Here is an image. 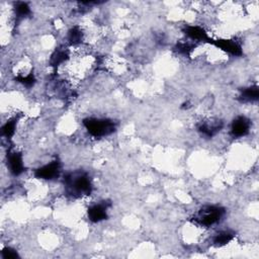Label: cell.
<instances>
[{"mask_svg":"<svg viewBox=\"0 0 259 259\" xmlns=\"http://www.w3.org/2000/svg\"><path fill=\"white\" fill-rule=\"evenodd\" d=\"M65 184L67 190L72 195L82 196L90 194L92 186L90 178L83 172L70 173L65 177Z\"/></svg>","mask_w":259,"mask_h":259,"instance_id":"1","label":"cell"},{"mask_svg":"<svg viewBox=\"0 0 259 259\" xmlns=\"http://www.w3.org/2000/svg\"><path fill=\"white\" fill-rule=\"evenodd\" d=\"M84 126L88 133L97 138L109 135L115 130V124L105 119L90 118L84 121Z\"/></svg>","mask_w":259,"mask_h":259,"instance_id":"2","label":"cell"},{"mask_svg":"<svg viewBox=\"0 0 259 259\" xmlns=\"http://www.w3.org/2000/svg\"><path fill=\"white\" fill-rule=\"evenodd\" d=\"M224 214L225 211L223 208L217 206H208L202 208L198 212V214L194 217V220L197 224L201 226L210 227L217 224Z\"/></svg>","mask_w":259,"mask_h":259,"instance_id":"3","label":"cell"},{"mask_svg":"<svg viewBox=\"0 0 259 259\" xmlns=\"http://www.w3.org/2000/svg\"><path fill=\"white\" fill-rule=\"evenodd\" d=\"M60 163L58 161H53L35 171V176L42 179H54L59 176Z\"/></svg>","mask_w":259,"mask_h":259,"instance_id":"4","label":"cell"},{"mask_svg":"<svg viewBox=\"0 0 259 259\" xmlns=\"http://www.w3.org/2000/svg\"><path fill=\"white\" fill-rule=\"evenodd\" d=\"M250 129L249 121L244 117H239L232 123L231 127V134L233 137L240 138L248 134Z\"/></svg>","mask_w":259,"mask_h":259,"instance_id":"5","label":"cell"},{"mask_svg":"<svg viewBox=\"0 0 259 259\" xmlns=\"http://www.w3.org/2000/svg\"><path fill=\"white\" fill-rule=\"evenodd\" d=\"M9 170L13 175H20L24 171V161L20 153L11 152L7 156Z\"/></svg>","mask_w":259,"mask_h":259,"instance_id":"6","label":"cell"},{"mask_svg":"<svg viewBox=\"0 0 259 259\" xmlns=\"http://www.w3.org/2000/svg\"><path fill=\"white\" fill-rule=\"evenodd\" d=\"M107 203H98V205L92 206L88 210V218L95 223L105 220L107 217Z\"/></svg>","mask_w":259,"mask_h":259,"instance_id":"7","label":"cell"},{"mask_svg":"<svg viewBox=\"0 0 259 259\" xmlns=\"http://www.w3.org/2000/svg\"><path fill=\"white\" fill-rule=\"evenodd\" d=\"M213 44L215 46H217L219 49L223 50L229 54H232V55H234V56H239V55H241V53H242L241 47H240L239 44L235 41L216 40V41H213Z\"/></svg>","mask_w":259,"mask_h":259,"instance_id":"8","label":"cell"},{"mask_svg":"<svg viewBox=\"0 0 259 259\" xmlns=\"http://www.w3.org/2000/svg\"><path fill=\"white\" fill-rule=\"evenodd\" d=\"M186 34L193 41H210L206 31L197 26H190L186 29Z\"/></svg>","mask_w":259,"mask_h":259,"instance_id":"9","label":"cell"},{"mask_svg":"<svg viewBox=\"0 0 259 259\" xmlns=\"http://www.w3.org/2000/svg\"><path fill=\"white\" fill-rule=\"evenodd\" d=\"M234 238V234L230 231H222L220 233H218L214 239H213V243L216 246H224L226 244H228L231 240Z\"/></svg>","mask_w":259,"mask_h":259,"instance_id":"10","label":"cell"},{"mask_svg":"<svg viewBox=\"0 0 259 259\" xmlns=\"http://www.w3.org/2000/svg\"><path fill=\"white\" fill-rule=\"evenodd\" d=\"M259 97V91H258V87L257 86H251L248 88H245L242 94H241V99L242 101H256L258 99Z\"/></svg>","mask_w":259,"mask_h":259,"instance_id":"11","label":"cell"},{"mask_svg":"<svg viewBox=\"0 0 259 259\" xmlns=\"http://www.w3.org/2000/svg\"><path fill=\"white\" fill-rule=\"evenodd\" d=\"M31 12L30 6L28 5V3L25 2H18L15 6V14L17 17H25L27 15H29Z\"/></svg>","mask_w":259,"mask_h":259,"instance_id":"12","label":"cell"},{"mask_svg":"<svg viewBox=\"0 0 259 259\" xmlns=\"http://www.w3.org/2000/svg\"><path fill=\"white\" fill-rule=\"evenodd\" d=\"M15 120H10L8 121L3 127H2V135L5 136L6 138H10L15 131Z\"/></svg>","mask_w":259,"mask_h":259,"instance_id":"13","label":"cell"},{"mask_svg":"<svg viewBox=\"0 0 259 259\" xmlns=\"http://www.w3.org/2000/svg\"><path fill=\"white\" fill-rule=\"evenodd\" d=\"M2 256H3V258H5V259H11V258H16V257H18V254H17V252H16L14 249H12V248H10V247H7V248L3 249V251H2Z\"/></svg>","mask_w":259,"mask_h":259,"instance_id":"14","label":"cell"}]
</instances>
